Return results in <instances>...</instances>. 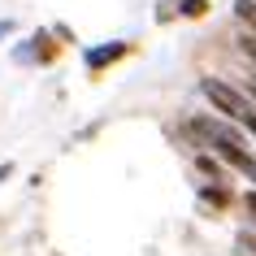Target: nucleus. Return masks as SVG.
Instances as JSON below:
<instances>
[{
  "label": "nucleus",
  "instance_id": "nucleus-1",
  "mask_svg": "<svg viewBox=\"0 0 256 256\" xmlns=\"http://www.w3.org/2000/svg\"><path fill=\"white\" fill-rule=\"evenodd\" d=\"M204 96H208V100H213V104L222 108L226 118H239V122H243V118H252V104H248V100H243L234 87H226V82L204 78Z\"/></svg>",
  "mask_w": 256,
  "mask_h": 256
},
{
  "label": "nucleus",
  "instance_id": "nucleus-2",
  "mask_svg": "<svg viewBox=\"0 0 256 256\" xmlns=\"http://www.w3.org/2000/svg\"><path fill=\"white\" fill-rule=\"evenodd\" d=\"M122 52H126V44H108V48H92V52H87V66H92V70H104V66H113V61H118Z\"/></svg>",
  "mask_w": 256,
  "mask_h": 256
},
{
  "label": "nucleus",
  "instance_id": "nucleus-3",
  "mask_svg": "<svg viewBox=\"0 0 256 256\" xmlns=\"http://www.w3.org/2000/svg\"><path fill=\"white\" fill-rule=\"evenodd\" d=\"M204 9H208V4H204V0H182V14H187V18H200Z\"/></svg>",
  "mask_w": 256,
  "mask_h": 256
},
{
  "label": "nucleus",
  "instance_id": "nucleus-4",
  "mask_svg": "<svg viewBox=\"0 0 256 256\" xmlns=\"http://www.w3.org/2000/svg\"><path fill=\"white\" fill-rule=\"evenodd\" d=\"M9 30H14V22H0V35H9Z\"/></svg>",
  "mask_w": 256,
  "mask_h": 256
},
{
  "label": "nucleus",
  "instance_id": "nucleus-5",
  "mask_svg": "<svg viewBox=\"0 0 256 256\" xmlns=\"http://www.w3.org/2000/svg\"><path fill=\"white\" fill-rule=\"evenodd\" d=\"M9 170H14V165H0V178H9Z\"/></svg>",
  "mask_w": 256,
  "mask_h": 256
}]
</instances>
